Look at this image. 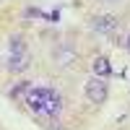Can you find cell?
Instances as JSON below:
<instances>
[{
    "instance_id": "cell-1",
    "label": "cell",
    "mask_w": 130,
    "mask_h": 130,
    "mask_svg": "<svg viewBox=\"0 0 130 130\" xmlns=\"http://www.w3.org/2000/svg\"><path fill=\"white\" fill-rule=\"evenodd\" d=\"M86 96H89L91 104H104L107 96H109V86H107V78H99V75H94V78L86 81Z\"/></svg>"
},
{
    "instance_id": "cell-2",
    "label": "cell",
    "mask_w": 130,
    "mask_h": 130,
    "mask_svg": "<svg viewBox=\"0 0 130 130\" xmlns=\"http://www.w3.org/2000/svg\"><path fill=\"white\" fill-rule=\"evenodd\" d=\"M50 91H52L50 86H37V89L31 86L29 94L24 96V99H26V107H29L31 112H37V115H39V109H42V104H44V99L50 96Z\"/></svg>"
},
{
    "instance_id": "cell-3",
    "label": "cell",
    "mask_w": 130,
    "mask_h": 130,
    "mask_svg": "<svg viewBox=\"0 0 130 130\" xmlns=\"http://www.w3.org/2000/svg\"><path fill=\"white\" fill-rule=\"evenodd\" d=\"M60 112H62V96L52 89L50 96L44 99V104H42L39 115H42V117H50V120H55V117H60Z\"/></svg>"
},
{
    "instance_id": "cell-4",
    "label": "cell",
    "mask_w": 130,
    "mask_h": 130,
    "mask_svg": "<svg viewBox=\"0 0 130 130\" xmlns=\"http://www.w3.org/2000/svg\"><path fill=\"white\" fill-rule=\"evenodd\" d=\"M91 29L96 31V34H109V31L117 29V16L112 13H99L91 18Z\"/></svg>"
},
{
    "instance_id": "cell-5",
    "label": "cell",
    "mask_w": 130,
    "mask_h": 130,
    "mask_svg": "<svg viewBox=\"0 0 130 130\" xmlns=\"http://www.w3.org/2000/svg\"><path fill=\"white\" fill-rule=\"evenodd\" d=\"M52 57H55V62L60 65V68H68V65H73V62H75L78 52H75L70 44H60V47L55 50V55H52Z\"/></svg>"
},
{
    "instance_id": "cell-6",
    "label": "cell",
    "mask_w": 130,
    "mask_h": 130,
    "mask_svg": "<svg viewBox=\"0 0 130 130\" xmlns=\"http://www.w3.org/2000/svg\"><path fill=\"white\" fill-rule=\"evenodd\" d=\"M29 60H31L29 52H10V57H8V70H10V73H24L29 65H31Z\"/></svg>"
},
{
    "instance_id": "cell-7",
    "label": "cell",
    "mask_w": 130,
    "mask_h": 130,
    "mask_svg": "<svg viewBox=\"0 0 130 130\" xmlns=\"http://www.w3.org/2000/svg\"><path fill=\"white\" fill-rule=\"evenodd\" d=\"M91 70H94V75H99V78H109L112 75V62L107 57H94Z\"/></svg>"
},
{
    "instance_id": "cell-8",
    "label": "cell",
    "mask_w": 130,
    "mask_h": 130,
    "mask_svg": "<svg viewBox=\"0 0 130 130\" xmlns=\"http://www.w3.org/2000/svg\"><path fill=\"white\" fill-rule=\"evenodd\" d=\"M29 89H31V81H21V83H16L13 89L8 91V96L10 99H24V96L29 94Z\"/></svg>"
},
{
    "instance_id": "cell-9",
    "label": "cell",
    "mask_w": 130,
    "mask_h": 130,
    "mask_svg": "<svg viewBox=\"0 0 130 130\" xmlns=\"http://www.w3.org/2000/svg\"><path fill=\"white\" fill-rule=\"evenodd\" d=\"M8 47H10V52H26V47H24V37H10L8 39Z\"/></svg>"
},
{
    "instance_id": "cell-10",
    "label": "cell",
    "mask_w": 130,
    "mask_h": 130,
    "mask_svg": "<svg viewBox=\"0 0 130 130\" xmlns=\"http://www.w3.org/2000/svg\"><path fill=\"white\" fill-rule=\"evenodd\" d=\"M125 47H127V50H130V34H127V37H125Z\"/></svg>"
},
{
    "instance_id": "cell-11",
    "label": "cell",
    "mask_w": 130,
    "mask_h": 130,
    "mask_svg": "<svg viewBox=\"0 0 130 130\" xmlns=\"http://www.w3.org/2000/svg\"><path fill=\"white\" fill-rule=\"evenodd\" d=\"M107 3H120V0H107Z\"/></svg>"
}]
</instances>
